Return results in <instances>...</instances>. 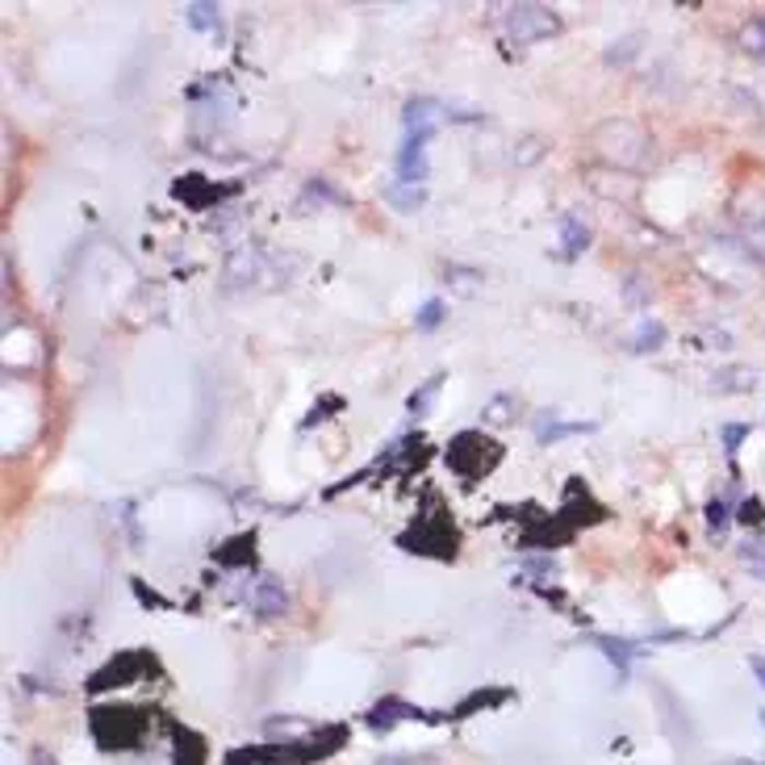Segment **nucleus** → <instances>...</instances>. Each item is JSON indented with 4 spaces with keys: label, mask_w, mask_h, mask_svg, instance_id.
Listing matches in <instances>:
<instances>
[{
    "label": "nucleus",
    "mask_w": 765,
    "mask_h": 765,
    "mask_svg": "<svg viewBox=\"0 0 765 765\" xmlns=\"http://www.w3.org/2000/svg\"><path fill=\"white\" fill-rule=\"evenodd\" d=\"M155 661H151V652H121V657H114L105 670H96L93 673V691H109V686H130V682H139L143 678V670H151Z\"/></svg>",
    "instance_id": "4"
},
{
    "label": "nucleus",
    "mask_w": 765,
    "mask_h": 765,
    "mask_svg": "<svg viewBox=\"0 0 765 765\" xmlns=\"http://www.w3.org/2000/svg\"><path fill=\"white\" fill-rule=\"evenodd\" d=\"M30 765H59V762L50 757L47 749H34V757H30Z\"/></svg>",
    "instance_id": "20"
},
{
    "label": "nucleus",
    "mask_w": 765,
    "mask_h": 765,
    "mask_svg": "<svg viewBox=\"0 0 765 765\" xmlns=\"http://www.w3.org/2000/svg\"><path fill=\"white\" fill-rule=\"evenodd\" d=\"M439 322H444V302L431 297V302H423V310L414 314V327H419V331H431V327H439Z\"/></svg>",
    "instance_id": "14"
},
{
    "label": "nucleus",
    "mask_w": 765,
    "mask_h": 765,
    "mask_svg": "<svg viewBox=\"0 0 765 765\" xmlns=\"http://www.w3.org/2000/svg\"><path fill=\"white\" fill-rule=\"evenodd\" d=\"M185 22H189L192 30H222L217 4H185Z\"/></svg>",
    "instance_id": "11"
},
{
    "label": "nucleus",
    "mask_w": 765,
    "mask_h": 765,
    "mask_svg": "<svg viewBox=\"0 0 765 765\" xmlns=\"http://www.w3.org/2000/svg\"><path fill=\"white\" fill-rule=\"evenodd\" d=\"M749 670L757 673V682L765 686V657H749Z\"/></svg>",
    "instance_id": "21"
},
{
    "label": "nucleus",
    "mask_w": 765,
    "mask_h": 765,
    "mask_svg": "<svg viewBox=\"0 0 765 765\" xmlns=\"http://www.w3.org/2000/svg\"><path fill=\"white\" fill-rule=\"evenodd\" d=\"M661 343H666V327H661L657 318H640L636 331H632V339H627L632 352H657Z\"/></svg>",
    "instance_id": "9"
},
{
    "label": "nucleus",
    "mask_w": 765,
    "mask_h": 765,
    "mask_svg": "<svg viewBox=\"0 0 765 765\" xmlns=\"http://www.w3.org/2000/svg\"><path fill=\"white\" fill-rule=\"evenodd\" d=\"M498 460H503V448L490 435H481V431H460L452 444H448V464L464 481H481Z\"/></svg>",
    "instance_id": "1"
},
{
    "label": "nucleus",
    "mask_w": 765,
    "mask_h": 765,
    "mask_svg": "<svg viewBox=\"0 0 765 765\" xmlns=\"http://www.w3.org/2000/svg\"><path fill=\"white\" fill-rule=\"evenodd\" d=\"M741 47H744V55H753V59H762L765 63V17H753V22L744 25Z\"/></svg>",
    "instance_id": "10"
},
{
    "label": "nucleus",
    "mask_w": 765,
    "mask_h": 765,
    "mask_svg": "<svg viewBox=\"0 0 765 765\" xmlns=\"http://www.w3.org/2000/svg\"><path fill=\"white\" fill-rule=\"evenodd\" d=\"M427 139L431 134H407V143H402V155H398V180L414 189V185H423L427 180Z\"/></svg>",
    "instance_id": "5"
},
{
    "label": "nucleus",
    "mask_w": 765,
    "mask_h": 765,
    "mask_svg": "<svg viewBox=\"0 0 765 765\" xmlns=\"http://www.w3.org/2000/svg\"><path fill=\"white\" fill-rule=\"evenodd\" d=\"M506 407H510L506 398H498V402H490V419H494V423H503V419H506Z\"/></svg>",
    "instance_id": "19"
},
{
    "label": "nucleus",
    "mask_w": 765,
    "mask_h": 765,
    "mask_svg": "<svg viewBox=\"0 0 765 765\" xmlns=\"http://www.w3.org/2000/svg\"><path fill=\"white\" fill-rule=\"evenodd\" d=\"M444 114V105L439 101H427V96H419V101H410L407 105V134H431L435 130V121Z\"/></svg>",
    "instance_id": "6"
},
{
    "label": "nucleus",
    "mask_w": 765,
    "mask_h": 765,
    "mask_svg": "<svg viewBox=\"0 0 765 765\" xmlns=\"http://www.w3.org/2000/svg\"><path fill=\"white\" fill-rule=\"evenodd\" d=\"M176 765H201L205 762V749H201V737H192V732H176Z\"/></svg>",
    "instance_id": "12"
},
{
    "label": "nucleus",
    "mask_w": 765,
    "mask_h": 765,
    "mask_svg": "<svg viewBox=\"0 0 765 765\" xmlns=\"http://www.w3.org/2000/svg\"><path fill=\"white\" fill-rule=\"evenodd\" d=\"M503 25L515 43H536V38L556 34L561 17L552 13L549 4H510V9H503Z\"/></svg>",
    "instance_id": "3"
},
{
    "label": "nucleus",
    "mask_w": 765,
    "mask_h": 765,
    "mask_svg": "<svg viewBox=\"0 0 765 765\" xmlns=\"http://www.w3.org/2000/svg\"><path fill=\"white\" fill-rule=\"evenodd\" d=\"M595 645L602 648V652H607V657H611L620 670H627V645H623V640H607V636H598Z\"/></svg>",
    "instance_id": "16"
},
{
    "label": "nucleus",
    "mask_w": 765,
    "mask_h": 765,
    "mask_svg": "<svg viewBox=\"0 0 765 765\" xmlns=\"http://www.w3.org/2000/svg\"><path fill=\"white\" fill-rule=\"evenodd\" d=\"M707 527H711V531H723V527H728V503H723V498L707 503Z\"/></svg>",
    "instance_id": "17"
},
{
    "label": "nucleus",
    "mask_w": 765,
    "mask_h": 765,
    "mask_svg": "<svg viewBox=\"0 0 765 765\" xmlns=\"http://www.w3.org/2000/svg\"><path fill=\"white\" fill-rule=\"evenodd\" d=\"M744 435H749V427H741V423H732V427H723V444H728V452H737V444H741Z\"/></svg>",
    "instance_id": "18"
},
{
    "label": "nucleus",
    "mask_w": 765,
    "mask_h": 765,
    "mask_svg": "<svg viewBox=\"0 0 765 765\" xmlns=\"http://www.w3.org/2000/svg\"><path fill=\"white\" fill-rule=\"evenodd\" d=\"M581 431H595V423H581V419L561 423L556 414H544V419L536 423V439H540V444H556V439H565V435H581Z\"/></svg>",
    "instance_id": "7"
},
{
    "label": "nucleus",
    "mask_w": 765,
    "mask_h": 765,
    "mask_svg": "<svg viewBox=\"0 0 765 765\" xmlns=\"http://www.w3.org/2000/svg\"><path fill=\"white\" fill-rule=\"evenodd\" d=\"M561 239H565V256H577V251L586 247V239H590V235H586V226H581V222L569 214V217H561Z\"/></svg>",
    "instance_id": "13"
},
{
    "label": "nucleus",
    "mask_w": 765,
    "mask_h": 765,
    "mask_svg": "<svg viewBox=\"0 0 765 765\" xmlns=\"http://www.w3.org/2000/svg\"><path fill=\"white\" fill-rule=\"evenodd\" d=\"M251 602H256V611H260V615H268V620H272V615H281V611H285V590H281V581H272V577H263V581H256V598H251Z\"/></svg>",
    "instance_id": "8"
},
{
    "label": "nucleus",
    "mask_w": 765,
    "mask_h": 765,
    "mask_svg": "<svg viewBox=\"0 0 765 765\" xmlns=\"http://www.w3.org/2000/svg\"><path fill=\"white\" fill-rule=\"evenodd\" d=\"M435 389H439V377H431V381L423 385L419 393H410V398H407V410H410V414H423V410L431 407V398H435Z\"/></svg>",
    "instance_id": "15"
},
{
    "label": "nucleus",
    "mask_w": 765,
    "mask_h": 765,
    "mask_svg": "<svg viewBox=\"0 0 765 765\" xmlns=\"http://www.w3.org/2000/svg\"><path fill=\"white\" fill-rule=\"evenodd\" d=\"M146 732L143 711H130V707H114V711H93V737L101 741V749L121 753V749H134Z\"/></svg>",
    "instance_id": "2"
}]
</instances>
